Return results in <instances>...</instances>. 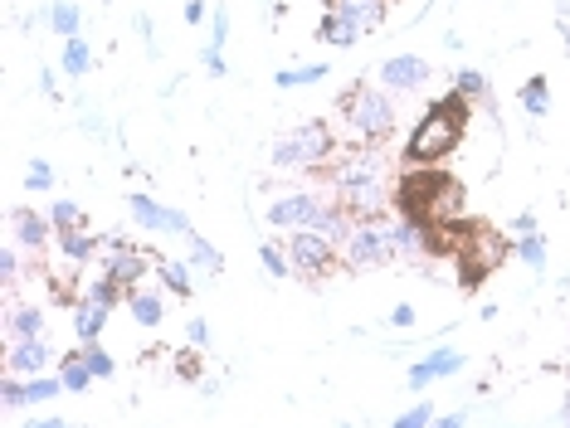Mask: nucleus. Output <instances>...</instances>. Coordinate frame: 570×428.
<instances>
[{"instance_id": "nucleus-1", "label": "nucleus", "mask_w": 570, "mask_h": 428, "mask_svg": "<svg viewBox=\"0 0 570 428\" xmlns=\"http://www.w3.org/2000/svg\"><path fill=\"white\" fill-rule=\"evenodd\" d=\"M322 185L356 224L390 219L395 209V170L386 147H376V141H347Z\"/></svg>"}, {"instance_id": "nucleus-2", "label": "nucleus", "mask_w": 570, "mask_h": 428, "mask_svg": "<svg viewBox=\"0 0 570 428\" xmlns=\"http://www.w3.org/2000/svg\"><path fill=\"white\" fill-rule=\"evenodd\" d=\"M395 214L420 224V229L459 224V219H468V190L459 176H449L439 166H405L395 176Z\"/></svg>"}, {"instance_id": "nucleus-3", "label": "nucleus", "mask_w": 570, "mask_h": 428, "mask_svg": "<svg viewBox=\"0 0 570 428\" xmlns=\"http://www.w3.org/2000/svg\"><path fill=\"white\" fill-rule=\"evenodd\" d=\"M468 112H473V97H463L459 88L444 93V97H434L430 107H424V117L420 127L409 132L405 141V166H439V161H449L453 151H459V141L468 132Z\"/></svg>"}, {"instance_id": "nucleus-4", "label": "nucleus", "mask_w": 570, "mask_h": 428, "mask_svg": "<svg viewBox=\"0 0 570 428\" xmlns=\"http://www.w3.org/2000/svg\"><path fill=\"white\" fill-rule=\"evenodd\" d=\"M332 122L351 141H376V147H386V141L395 137L390 88H386V83H370V78L347 83V88L337 93V103H332Z\"/></svg>"}, {"instance_id": "nucleus-5", "label": "nucleus", "mask_w": 570, "mask_h": 428, "mask_svg": "<svg viewBox=\"0 0 570 428\" xmlns=\"http://www.w3.org/2000/svg\"><path fill=\"white\" fill-rule=\"evenodd\" d=\"M347 141L351 137L341 132L337 122L312 117L303 127H293V132L283 137L274 151H268V161H274L278 170H297V176H307V180H326V170H332V161L341 156Z\"/></svg>"}, {"instance_id": "nucleus-6", "label": "nucleus", "mask_w": 570, "mask_h": 428, "mask_svg": "<svg viewBox=\"0 0 570 428\" xmlns=\"http://www.w3.org/2000/svg\"><path fill=\"white\" fill-rule=\"evenodd\" d=\"M507 253H512L507 239L497 234L488 219H473V229H468L459 259H453V263H459V288H463V292H478L482 282H488V273L507 259Z\"/></svg>"}, {"instance_id": "nucleus-7", "label": "nucleus", "mask_w": 570, "mask_h": 428, "mask_svg": "<svg viewBox=\"0 0 570 428\" xmlns=\"http://www.w3.org/2000/svg\"><path fill=\"white\" fill-rule=\"evenodd\" d=\"M400 259V239H395V219H376V224H356L341 244V263L347 273H370Z\"/></svg>"}, {"instance_id": "nucleus-8", "label": "nucleus", "mask_w": 570, "mask_h": 428, "mask_svg": "<svg viewBox=\"0 0 570 428\" xmlns=\"http://www.w3.org/2000/svg\"><path fill=\"white\" fill-rule=\"evenodd\" d=\"M288 263L297 278L317 282V278H332L341 273V244L337 239H326L322 229H288Z\"/></svg>"}, {"instance_id": "nucleus-9", "label": "nucleus", "mask_w": 570, "mask_h": 428, "mask_svg": "<svg viewBox=\"0 0 570 428\" xmlns=\"http://www.w3.org/2000/svg\"><path fill=\"white\" fill-rule=\"evenodd\" d=\"M332 205H337L332 195L293 190V195H278L274 205H268V224H274V229H322Z\"/></svg>"}, {"instance_id": "nucleus-10", "label": "nucleus", "mask_w": 570, "mask_h": 428, "mask_svg": "<svg viewBox=\"0 0 570 428\" xmlns=\"http://www.w3.org/2000/svg\"><path fill=\"white\" fill-rule=\"evenodd\" d=\"M151 268H156V253H141V249H132V244H122V239H112V244H108L103 273H108V278H118L127 292L141 288V278H147Z\"/></svg>"}, {"instance_id": "nucleus-11", "label": "nucleus", "mask_w": 570, "mask_h": 428, "mask_svg": "<svg viewBox=\"0 0 570 428\" xmlns=\"http://www.w3.org/2000/svg\"><path fill=\"white\" fill-rule=\"evenodd\" d=\"M127 209H132V219L141 224V229H151V234H181V239H191V219H185L181 209H166V205H156L151 195H132V199H127Z\"/></svg>"}, {"instance_id": "nucleus-12", "label": "nucleus", "mask_w": 570, "mask_h": 428, "mask_svg": "<svg viewBox=\"0 0 570 428\" xmlns=\"http://www.w3.org/2000/svg\"><path fill=\"white\" fill-rule=\"evenodd\" d=\"M376 78L386 83L390 93H415V88H424V78H430V64H424L420 54H395V59L380 64Z\"/></svg>"}, {"instance_id": "nucleus-13", "label": "nucleus", "mask_w": 570, "mask_h": 428, "mask_svg": "<svg viewBox=\"0 0 570 428\" xmlns=\"http://www.w3.org/2000/svg\"><path fill=\"white\" fill-rule=\"evenodd\" d=\"M10 219H16V239L35 253V259L49 249V239L59 234V229H54V219H49V214H35V209H10Z\"/></svg>"}, {"instance_id": "nucleus-14", "label": "nucleus", "mask_w": 570, "mask_h": 428, "mask_svg": "<svg viewBox=\"0 0 570 428\" xmlns=\"http://www.w3.org/2000/svg\"><path fill=\"white\" fill-rule=\"evenodd\" d=\"M45 365H49V346H45V336L10 341V351H5V370H10V375H39Z\"/></svg>"}, {"instance_id": "nucleus-15", "label": "nucleus", "mask_w": 570, "mask_h": 428, "mask_svg": "<svg viewBox=\"0 0 570 428\" xmlns=\"http://www.w3.org/2000/svg\"><path fill=\"white\" fill-rule=\"evenodd\" d=\"M108 317H112V307H108V302H98L93 292H83L78 302H74V336L83 341V346H93V341L103 336Z\"/></svg>"}, {"instance_id": "nucleus-16", "label": "nucleus", "mask_w": 570, "mask_h": 428, "mask_svg": "<svg viewBox=\"0 0 570 428\" xmlns=\"http://www.w3.org/2000/svg\"><path fill=\"white\" fill-rule=\"evenodd\" d=\"M459 370V351H434V355H424L420 365H409V390H424V384H434V380H444Z\"/></svg>"}, {"instance_id": "nucleus-17", "label": "nucleus", "mask_w": 570, "mask_h": 428, "mask_svg": "<svg viewBox=\"0 0 570 428\" xmlns=\"http://www.w3.org/2000/svg\"><path fill=\"white\" fill-rule=\"evenodd\" d=\"M5 336H10V341H25V336H45V311H39L35 302L5 307Z\"/></svg>"}, {"instance_id": "nucleus-18", "label": "nucleus", "mask_w": 570, "mask_h": 428, "mask_svg": "<svg viewBox=\"0 0 570 428\" xmlns=\"http://www.w3.org/2000/svg\"><path fill=\"white\" fill-rule=\"evenodd\" d=\"M127 311H132V321L147 326V331H151V326H161V317H166L161 297L147 292V288H132V292H127Z\"/></svg>"}, {"instance_id": "nucleus-19", "label": "nucleus", "mask_w": 570, "mask_h": 428, "mask_svg": "<svg viewBox=\"0 0 570 428\" xmlns=\"http://www.w3.org/2000/svg\"><path fill=\"white\" fill-rule=\"evenodd\" d=\"M317 39H322V45H332V49H351L356 39H361V30H351L341 15H332V10H326L322 25H317Z\"/></svg>"}, {"instance_id": "nucleus-20", "label": "nucleus", "mask_w": 570, "mask_h": 428, "mask_svg": "<svg viewBox=\"0 0 570 428\" xmlns=\"http://www.w3.org/2000/svg\"><path fill=\"white\" fill-rule=\"evenodd\" d=\"M78 25H83V10L74 5V0H54V5H49V30H54V35L74 39Z\"/></svg>"}, {"instance_id": "nucleus-21", "label": "nucleus", "mask_w": 570, "mask_h": 428, "mask_svg": "<svg viewBox=\"0 0 570 428\" xmlns=\"http://www.w3.org/2000/svg\"><path fill=\"white\" fill-rule=\"evenodd\" d=\"M93 249H98V239H93V234H83V229H68V234H59V253H64L68 263H78V268L93 259Z\"/></svg>"}, {"instance_id": "nucleus-22", "label": "nucleus", "mask_w": 570, "mask_h": 428, "mask_svg": "<svg viewBox=\"0 0 570 428\" xmlns=\"http://www.w3.org/2000/svg\"><path fill=\"white\" fill-rule=\"evenodd\" d=\"M59 380H64L68 394H78V390H88V380H98V375H93V365L83 361V351H74V355H64V375Z\"/></svg>"}, {"instance_id": "nucleus-23", "label": "nucleus", "mask_w": 570, "mask_h": 428, "mask_svg": "<svg viewBox=\"0 0 570 428\" xmlns=\"http://www.w3.org/2000/svg\"><path fill=\"white\" fill-rule=\"evenodd\" d=\"M64 74L68 78H83V74H88V68H93V54H88V45H83V39L74 35V39H68V45H64Z\"/></svg>"}, {"instance_id": "nucleus-24", "label": "nucleus", "mask_w": 570, "mask_h": 428, "mask_svg": "<svg viewBox=\"0 0 570 428\" xmlns=\"http://www.w3.org/2000/svg\"><path fill=\"white\" fill-rule=\"evenodd\" d=\"M522 107L532 112V117H536V112H546V107H551V83L541 78V74L522 83Z\"/></svg>"}, {"instance_id": "nucleus-25", "label": "nucleus", "mask_w": 570, "mask_h": 428, "mask_svg": "<svg viewBox=\"0 0 570 428\" xmlns=\"http://www.w3.org/2000/svg\"><path fill=\"white\" fill-rule=\"evenodd\" d=\"M156 278L166 282L176 297H191V273H185V263H171V259H156Z\"/></svg>"}, {"instance_id": "nucleus-26", "label": "nucleus", "mask_w": 570, "mask_h": 428, "mask_svg": "<svg viewBox=\"0 0 570 428\" xmlns=\"http://www.w3.org/2000/svg\"><path fill=\"white\" fill-rule=\"evenodd\" d=\"M512 253H517L526 268H546V239H536V229H532V234H522L517 244H512Z\"/></svg>"}, {"instance_id": "nucleus-27", "label": "nucleus", "mask_w": 570, "mask_h": 428, "mask_svg": "<svg viewBox=\"0 0 570 428\" xmlns=\"http://www.w3.org/2000/svg\"><path fill=\"white\" fill-rule=\"evenodd\" d=\"M453 88L463 97H473V103H482V97H488V78H482L478 68H459V74H453Z\"/></svg>"}, {"instance_id": "nucleus-28", "label": "nucleus", "mask_w": 570, "mask_h": 428, "mask_svg": "<svg viewBox=\"0 0 570 428\" xmlns=\"http://www.w3.org/2000/svg\"><path fill=\"white\" fill-rule=\"evenodd\" d=\"M49 219H54V229L68 234V229H83V209L74 205V199H59V205L49 209Z\"/></svg>"}, {"instance_id": "nucleus-29", "label": "nucleus", "mask_w": 570, "mask_h": 428, "mask_svg": "<svg viewBox=\"0 0 570 428\" xmlns=\"http://www.w3.org/2000/svg\"><path fill=\"white\" fill-rule=\"evenodd\" d=\"M191 263H195V268H201V273H220V253H215V249H210V244H205V239H201V234H195V229H191Z\"/></svg>"}, {"instance_id": "nucleus-30", "label": "nucleus", "mask_w": 570, "mask_h": 428, "mask_svg": "<svg viewBox=\"0 0 570 428\" xmlns=\"http://www.w3.org/2000/svg\"><path fill=\"white\" fill-rule=\"evenodd\" d=\"M326 78V64H307V68H288L278 74V88H303V83H322Z\"/></svg>"}, {"instance_id": "nucleus-31", "label": "nucleus", "mask_w": 570, "mask_h": 428, "mask_svg": "<svg viewBox=\"0 0 570 428\" xmlns=\"http://www.w3.org/2000/svg\"><path fill=\"white\" fill-rule=\"evenodd\" d=\"M0 404H5V409L30 404V384H25L20 375H10V370H5V384H0Z\"/></svg>"}, {"instance_id": "nucleus-32", "label": "nucleus", "mask_w": 570, "mask_h": 428, "mask_svg": "<svg viewBox=\"0 0 570 428\" xmlns=\"http://www.w3.org/2000/svg\"><path fill=\"white\" fill-rule=\"evenodd\" d=\"M259 263H264L274 278H288V273H293V263H288V249H278V244H259Z\"/></svg>"}, {"instance_id": "nucleus-33", "label": "nucleus", "mask_w": 570, "mask_h": 428, "mask_svg": "<svg viewBox=\"0 0 570 428\" xmlns=\"http://www.w3.org/2000/svg\"><path fill=\"white\" fill-rule=\"evenodd\" d=\"M224 39H230V10L215 5V10H210V45L224 49Z\"/></svg>"}, {"instance_id": "nucleus-34", "label": "nucleus", "mask_w": 570, "mask_h": 428, "mask_svg": "<svg viewBox=\"0 0 570 428\" xmlns=\"http://www.w3.org/2000/svg\"><path fill=\"white\" fill-rule=\"evenodd\" d=\"M430 419H434V404L424 399V404H415L409 413H400V419H395V428H420V423H430Z\"/></svg>"}, {"instance_id": "nucleus-35", "label": "nucleus", "mask_w": 570, "mask_h": 428, "mask_svg": "<svg viewBox=\"0 0 570 428\" xmlns=\"http://www.w3.org/2000/svg\"><path fill=\"white\" fill-rule=\"evenodd\" d=\"M83 361L93 365V375H112V355L98 351V341H93V346H83Z\"/></svg>"}, {"instance_id": "nucleus-36", "label": "nucleus", "mask_w": 570, "mask_h": 428, "mask_svg": "<svg viewBox=\"0 0 570 428\" xmlns=\"http://www.w3.org/2000/svg\"><path fill=\"white\" fill-rule=\"evenodd\" d=\"M59 390H64V380H30V404H45Z\"/></svg>"}, {"instance_id": "nucleus-37", "label": "nucleus", "mask_w": 570, "mask_h": 428, "mask_svg": "<svg viewBox=\"0 0 570 428\" xmlns=\"http://www.w3.org/2000/svg\"><path fill=\"white\" fill-rule=\"evenodd\" d=\"M176 375H181V380H201V355H195V351H181V355H176Z\"/></svg>"}, {"instance_id": "nucleus-38", "label": "nucleus", "mask_w": 570, "mask_h": 428, "mask_svg": "<svg viewBox=\"0 0 570 428\" xmlns=\"http://www.w3.org/2000/svg\"><path fill=\"white\" fill-rule=\"evenodd\" d=\"M25 185H30V190H49V185H54L49 161H30V180H25Z\"/></svg>"}, {"instance_id": "nucleus-39", "label": "nucleus", "mask_w": 570, "mask_h": 428, "mask_svg": "<svg viewBox=\"0 0 570 428\" xmlns=\"http://www.w3.org/2000/svg\"><path fill=\"white\" fill-rule=\"evenodd\" d=\"M0 273H5V288H16V278H20V253L16 249L0 253Z\"/></svg>"}, {"instance_id": "nucleus-40", "label": "nucleus", "mask_w": 570, "mask_h": 428, "mask_svg": "<svg viewBox=\"0 0 570 428\" xmlns=\"http://www.w3.org/2000/svg\"><path fill=\"white\" fill-rule=\"evenodd\" d=\"M205 68H210V78H224V49H215V45H205Z\"/></svg>"}, {"instance_id": "nucleus-41", "label": "nucleus", "mask_w": 570, "mask_h": 428, "mask_svg": "<svg viewBox=\"0 0 570 428\" xmlns=\"http://www.w3.org/2000/svg\"><path fill=\"white\" fill-rule=\"evenodd\" d=\"M185 336H191V346H205V341H210V326H205V317H191V326H185Z\"/></svg>"}, {"instance_id": "nucleus-42", "label": "nucleus", "mask_w": 570, "mask_h": 428, "mask_svg": "<svg viewBox=\"0 0 570 428\" xmlns=\"http://www.w3.org/2000/svg\"><path fill=\"white\" fill-rule=\"evenodd\" d=\"M205 20V0H185V25H201Z\"/></svg>"}, {"instance_id": "nucleus-43", "label": "nucleus", "mask_w": 570, "mask_h": 428, "mask_svg": "<svg viewBox=\"0 0 570 428\" xmlns=\"http://www.w3.org/2000/svg\"><path fill=\"white\" fill-rule=\"evenodd\" d=\"M390 326H415V307H405V302H400V307L390 311Z\"/></svg>"}, {"instance_id": "nucleus-44", "label": "nucleus", "mask_w": 570, "mask_h": 428, "mask_svg": "<svg viewBox=\"0 0 570 428\" xmlns=\"http://www.w3.org/2000/svg\"><path fill=\"white\" fill-rule=\"evenodd\" d=\"M536 229V214H517V234H532Z\"/></svg>"}, {"instance_id": "nucleus-45", "label": "nucleus", "mask_w": 570, "mask_h": 428, "mask_svg": "<svg viewBox=\"0 0 570 428\" xmlns=\"http://www.w3.org/2000/svg\"><path fill=\"white\" fill-rule=\"evenodd\" d=\"M108 5H112V0H108Z\"/></svg>"}]
</instances>
